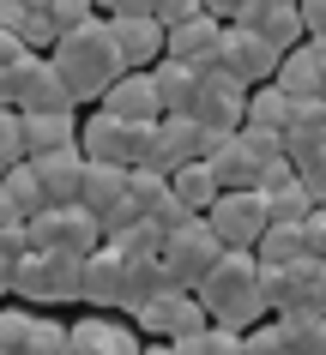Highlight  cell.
Here are the masks:
<instances>
[{
    "label": "cell",
    "instance_id": "1",
    "mask_svg": "<svg viewBox=\"0 0 326 355\" xmlns=\"http://www.w3.org/2000/svg\"><path fill=\"white\" fill-rule=\"evenodd\" d=\"M49 60L60 67V78H67L73 103H103V91L127 73V60H121V49H115V31H109V19H103V12H97V19H85L79 31H60L55 49H49Z\"/></svg>",
    "mask_w": 326,
    "mask_h": 355
},
{
    "label": "cell",
    "instance_id": "2",
    "mask_svg": "<svg viewBox=\"0 0 326 355\" xmlns=\"http://www.w3.org/2000/svg\"><path fill=\"white\" fill-rule=\"evenodd\" d=\"M254 277H260V259H254V247H224L211 271L193 283V295L206 301V313L218 325H236V331H248L254 319H266L260 295H254Z\"/></svg>",
    "mask_w": 326,
    "mask_h": 355
},
{
    "label": "cell",
    "instance_id": "3",
    "mask_svg": "<svg viewBox=\"0 0 326 355\" xmlns=\"http://www.w3.org/2000/svg\"><path fill=\"white\" fill-rule=\"evenodd\" d=\"M13 295L31 307H55V301H85V253H42L24 247L13 259Z\"/></svg>",
    "mask_w": 326,
    "mask_h": 355
},
{
    "label": "cell",
    "instance_id": "4",
    "mask_svg": "<svg viewBox=\"0 0 326 355\" xmlns=\"http://www.w3.org/2000/svg\"><path fill=\"white\" fill-rule=\"evenodd\" d=\"M79 150L91 163H121V168L157 163V121H121V114L97 109L79 121Z\"/></svg>",
    "mask_w": 326,
    "mask_h": 355
},
{
    "label": "cell",
    "instance_id": "5",
    "mask_svg": "<svg viewBox=\"0 0 326 355\" xmlns=\"http://www.w3.org/2000/svg\"><path fill=\"white\" fill-rule=\"evenodd\" d=\"M224 253V241H218V229L206 223V217H188L181 229H170L163 235V247H157V259H163V277L175 283V289H193V283L211 271V259Z\"/></svg>",
    "mask_w": 326,
    "mask_h": 355
},
{
    "label": "cell",
    "instance_id": "6",
    "mask_svg": "<svg viewBox=\"0 0 326 355\" xmlns=\"http://www.w3.org/2000/svg\"><path fill=\"white\" fill-rule=\"evenodd\" d=\"M199 217L218 229V241H224V247H254V241H260V229L272 223L266 193H260V187H224Z\"/></svg>",
    "mask_w": 326,
    "mask_h": 355
},
{
    "label": "cell",
    "instance_id": "7",
    "mask_svg": "<svg viewBox=\"0 0 326 355\" xmlns=\"http://www.w3.org/2000/svg\"><path fill=\"white\" fill-rule=\"evenodd\" d=\"M24 229H31V247H42V253H91V247H103V223L85 205H42Z\"/></svg>",
    "mask_w": 326,
    "mask_h": 355
},
{
    "label": "cell",
    "instance_id": "8",
    "mask_svg": "<svg viewBox=\"0 0 326 355\" xmlns=\"http://www.w3.org/2000/svg\"><path fill=\"white\" fill-rule=\"evenodd\" d=\"M278 49H272L260 31H248V24H224V37H218V55H211V67H224V73L236 78V85H272V73H278Z\"/></svg>",
    "mask_w": 326,
    "mask_h": 355
},
{
    "label": "cell",
    "instance_id": "9",
    "mask_svg": "<svg viewBox=\"0 0 326 355\" xmlns=\"http://www.w3.org/2000/svg\"><path fill=\"white\" fill-rule=\"evenodd\" d=\"M79 205L103 223V235H115L121 223H133V217H139L133 199H127V168H121V163H91V157H85V187H79Z\"/></svg>",
    "mask_w": 326,
    "mask_h": 355
},
{
    "label": "cell",
    "instance_id": "10",
    "mask_svg": "<svg viewBox=\"0 0 326 355\" xmlns=\"http://www.w3.org/2000/svg\"><path fill=\"white\" fill-rule=\"evenodd\" d=\"M133 325H139L145 337H157V343H175V337L211 325V313H206V301L193 295V289H175V283H170L163 295H152V301L133 313Z\"/></svg>",
    "mask_w": 326,
    "mask_h": 355
},
{
    "label": "cell",
    "instance_id": "11",
    "mask_svg": "<svg viewBox=\"0 0 326 355\" xmlns=\"http://www.w3.org/2000/svg\"><path fill=\"white\" fill-rule=\"evenodd\" d=\"M248 114V85H236L224 67H206L199 73V103H193V121L206 132H236Z\"/></svg>",
    "mask_w": 326,
    "mask_h": 355
},
{
    "label": "cell",
    "instance_id": "12",
    "mask_svg": "<svg viewBox=\"0 0 326 355\" xmlns=\"http://www.w3.org/2000/svg\"><path fill=\"white\" fill-rule=\"evenodd\" d=\"M139 331L115 313H85L67 325V355H139Z\"/></svg>",
    "mask_w": 326,
    "mask_h": 355
},
{
    "label": "cell",
    "instance_id": "13",
    "mask_svg": "<svg viewBox=\"0 0 326 355\" xmlns=\"http://www.w3.org/2000/svg\"><path fill=\"white\" fill-rule=\"evenodd\" d=\"M109 19V12H103ZM109 31H115V49L127 67H157L163 60V42H170V24L157 19V12H139V19H109Z\"/></svg>",
    "mask_w": 326,
    "mask_h": 355
},
{
    "label": "cell",
    "instance_id": "14",
    "mask_svg": "<svg viewBox=\"0 0 326 355\" xmlns=\"http://www.w3.org/2000/svg\"><path fill=\"white\" fill-rule=\"evenodd\" d=\"M31 163H37V181H42V199L49 205H79V187H85V150L79 145L42 150Z\"/></svg>",
    "mask_w": 326,
    "mask_h": 355
},
{
    "label": "cell",
    "instance_id": "15",
    "mask_svg": "<svg viewBox=\"0 0 326 355\" xmlns=\"http://www.w3.org/2000/svg\"><path fill=\"white\" fill-rule=\"evenodd\" d=\"M19 109L37 114V109H79L73 91H67V78L49 55H31V67L19 73Z\"/></svg>",
    "mask_w": 326,
    "mask_h": 355
},
{
    "label": "cell",
    "instance_id": "16",
    "mask_svg": "<svg viewBox=\"0 0 326 355\" xmlns=\"http://www.w3.org/2000/svg\"><path fill=\"white\" fill-rule=\"evenodd\" d=\"M103 109L121 114V121H157V114H163V103H157L152 67H127V73L103 91Z\"/></svg>",
    "mask_w": 326,
    "mask_h": 355
},
{
    "label": "cell",
    "instance_id": "17",
    "mask_svg": "<svg viewBox=\"0 0 326 355\" xmlns=\"http://www.w3.org/2000/svg\"><path fill=\"white\" fill-rule=\"evenodd\" d=\"M121 289H127V259L103 241L85 253V307H121Z\"/></svg>",
    "mask_w": 326,
    "mask_h": 355
},
{
    "label": "cell",
    "instance_id": "18",
    "mask_svg": "<svg viewBox=\"0 0 326 355\" xmlns=\"http://www.w3.org/2000/svg\"><path fill=\"white\" fill-rule=\"evenodd\" d=\"M218 37H224V19H211V12H193V19L170 24V42H163V55L188 60V67H211V55H218Z\"/></svg>",
    "mask_w": 326,
    "mask_h": 355
},
{
    "label": "cell",
    "instance_id": "19",
    "mask_svg": "<svg viewBox=\"0 0 326 355\" xmlns=\"http://www.w3.org/2000/svg\"><path fill=\"white\" fill-rule=\"evenodd\" d=\"M272 85L290 96V103H320L326 96V78H320V55L308 49V42H296L284 60H278V73H272Z\"/></svg>",
    "mask_w": 326,
    "mask_h": 355
},
{
    "label": "cell",
    "instance_id": "20",
    "mask_svg": "<svg viewBox=\"0 0 326 355\" xmlns=\"http://www.w3.org/2000/svg\"><path fill=\"white\" fill-rule=\"evenodd\" d=\"M199 73H206V67H188V60H175V55H163L152 67L163 114H193V103H199Z\"/></svg>",
    "mask_w": 326,
    "mask_h": 355
},
{
    "label": "cell",
    "instance_id": "21",
    "mask_svg": "<svg viewBox=\"0 0 326 355\" xmlns=\"http://www.w3.org/2000/svg\"><path fill=\"white\" fill-rule=\"evenodd\" d=\"M206 163H211V175H218V187H254V175H260V157H254V145L242 139V127L224 132V139L206 150Z\"/></svg>",
    "mask_w": 326,
    "mask_h": 355
},
{
    "label": "cell",
    "instance_id": "22",
    "mask_svg": "<svg viewBox=\"0 0 326 355\" xmlns=\"http://www.w3.org/2000/svg\"><path fill=\"white\" fill-rule=\"evenodd\" d=\"M24 145H31V157L60 150V145H79V114L73 109H37V114H24Z\"/></svg>",
    "mask_w": 326,
    "mask_h": 355
},
{
    "label": "cell",
    "instance_id": "23",
    "mask_svg": "<svg viewBox=\"0 0 326 355\" xmlns=\"http://www.w3.org/2000/svg\"><path fill=\"white\" fill-rule=\"evenodd\" d=\"M0 24H13L31 49H55V19H49V0H0Z\"/></svg>",
    "mask_w": 326,
    "mask_h": 355
},
{
    "label": "cell",
    "instance_id": "24",
    "mask_svg": "<svg viewBox=\"0 0 326 355\" xmlns=\"http://www.w3.org/2000/svg\"><path fill=\"white\" fill-rule=\"evenodd\" d=\"M199 157V121L193 114H157V168Z\"/></svg>",
    "mask_w": 326,
    "mask_h": 355
},
{
    "label": "cell",
    "instance_id": "25",
    "mask_svg": "<svg viewBox=\"0 0 326 355\" xmlns=\"http://www.w3.org/2000/svg\"><path fill=\"white\" fill-rule=\"evenodd\" d=\"M170 187H175V199H181V205L193 211V217H199V211L211 205V199H218V175H211V163L206 157H188V163H175L170 168Z\"/></svg>",
    "mask_w": 326,
    "mask_h": 355
},
{
    "label": "cell",
    "instance_id": "26",
    "mask_svg": "<svg viewBox=\"0 0 326 355\" xmlns=\"http://www.w3.org/2000/svg\"><path fill=\"white\" fill-rule=\"evenodd\" d=\"M302 253H308V223H266L260 241H254L260 265H296Z\"/></svg>",
    "mask_w": 326,
    "mask_h": 355
},
{
    "label": "cell",
    "instance_id": "27",
    "mask_svg": "<svg viewBox=\"0 0 326 355\" xmlns=\"http://www.w3.org/2000/svg\"><path fill=\"white\" fill-rule=\"evenodd\" d=\"M163 289H170V277H163V259H127V289H121V307H127V313H139V307H145V301L152 295H163Z\"/></svg>",
    "mask_w": 326,
    "mask_h": 355
},
{
    "label": "cell",
    "instance_id": "28",
    "mask_svg": "<svg viewBox=\"0 0 326 355\" xmlns=\"http://www.w3.org/2000/svg\"><path fill=\"white\" fill-rule=\"evenodd\" d=\"M284 319V343L290 355H326V313H308V307H290Z\"/></svg>",
    "mask_w": 326,
    "mask_h": 355
},
{
    "label": "cell",
    "instance_id": "29",
    "mask_svg": "<svg viewBox=\"0 0 326 355\" xmlns=\"http://www.w3.org/2000/svg\"><path fill=\"white\" fill-rule=\"evenodd\" d=\"M290 103L278 85H254L248 91V114H242V127H266V132H284V121H290Z\"/></svg>",
    "mask_w": 326,
    "mask_h": 355
},
{
    "label": "cell",
    "instance_id": "30",
    "mask_svg": "<svg viewBox=\"0 0 326 355\" xmlns=\"http://www.w3.org/2000/svg\"><path fill=\"white\" fill-rule=\"evenodd\" d=\"M0 193L13 199V205L24 211V217H37L49 199H42V181H37V163L24 157V163H6V175H0Z\"/></svg>",
    "mask_w": 326,
    "mask_h": 355
},
{
    "label": "cell",
    "instance_id": "31",
    "mask_svg": "<svg viewBox=\"0 0 326 355\" xmlns=\"http://www.w3.org/2000/svg\"><path fill=\"white\" fill-rule=\"evenodd\" d=\"M103 241L115 247L121 259H152L157 247H163V229H157L152 217H133V223H121L115 235H103Z\"/></svg>",
    "mask_w": 326,
    "mask_h": 355
},
{
    "label": "cell",
    "instance_id": "32",
    "mask_svg": "<svg viewBox=\"0 0 326 355\" xmlns=\"http://www.w3.org/2000/svg\"><path fill=\"white\" fill-rule=\"evenodd\" d=\"M266 211H272V223H308V211H314V199H308V187L290 175L284 187H272L266 193Z\"/></svg>",
    "mask_w": 326,
    "mask_h": 355
},
{
    "label": "cell",
    "instance_id": "33",
    "mask_svg": "<svg viewBox=\"0 0 326 355\" xmlns=\"http://www.w3.org/2000/svg\"><path fill=\"white\" fill-rule=\"evenodd\" d=\"M24 355H67V325L49 319V313H37V325L24 337Z\"/></svg>",
    "mask_w": 326,
    "mask_h": 355
},
{
    "label": "cell",
    "instance_id": "34",
    "mask_svg": "<svg viewBox=\"0 0 326 355\" xmlns=\"http://www.w3.org/2000/svg\"><path fill=\"white\" fill-rule=\"evenodd\" d=\"M37 325V307H0V349L24 355V337Z\"/></svg>",
    "mask_w": 326,
    "mask_h": 355
},
{
    "label": "cell",
    "instance_id": "35",
    "mask_svg": "<svg viewBox=\"0 0 326 355\" xmlns=\"http://www.w3.org/2000/svg\"><path fill=\"white\" fill-rule=\"evenodd\" d=\"M290 163H296V181L308 187V199L326 205V145L320 150H302V157H290Z\"/></svg>",
    "mask_w": 326,
    "mask_h": 355
},
{
    "label": "cell",
    "instance_id": "36",
    "mask_svg": "<svg viewBox=\"0 0 326 355\" xmlns=\"http://www.w3.org/2000/svg\"><path fill=\"white\" fill-rule=\"evenodd\" d=\"M49 19H55V37L79 31L85 19H97V0H49Z\"/></svg>",
    "mask_w": 326,
    "mask_h": 355
},
{
    "label": "cell",
    "instance_id": "37",
    "mask_svg": "<svg viewBox=\"0 0 326 355\" xmlns=\"http://www.w3.org/2000/svg\"><path fill=\"white\" fill-rule=\"evenodd\" d=\"M31 55H37V49H31L13 24H0V67H31Z\"/></svg>",
    "mask_w": 326,
    "mask_h": 355
},
{
    "label": "cell",
    "instance_id": "38",
    "mask_svg": "<svg viewBox=\"0 0 326 355\" xmlns=\"http://www.w3.org/2000/svg\"><path fill=\"white\" fill-rule=\"evenodd\" d=\"M152 12L163 24H181V19H193V12H206V0H152Z\"/></svg>",
    "mask_w": 326,
    "mask_h": 355
},
{
    "label": "cell",
    "instance_id": "39",
    "mask_svg": "<svg viewBox=\"0 0 326 355\" xmlns=\"http://www.w3.org/2000/svg\"><path fill=\"white\" fill-rule=\"evenodd\" d=\"M296 307H308V313H326V259H320V271L308 277V289H302V301Z\"/></svg>",
    "mask_w": 326,
    "mask_h": 355
},
{
    "label": "cell",
    "instance_id": "40",
    "mask_svg": "<svg viewBox=\"0 0 326 355\" xmlns=\"http://www.w3.org/2000/svg\"><path fill=\"white\" fill-rule=\"evenodd\" d=\"M296 19H302L308 37H320L326 31V0H296Z\"/></svg>",
    "mask_w": 326,
    "mask_h": 355
},
{
    "label": "cell",
    "instance_id": "41",
    "mask_svg": "<svg viewBox=\"0 0 326 355\" xmlns=\"http://www.w3.org/2000/svg\"><path fill=\"white\" fill-rule=\"evenodd\" d=\"M308 253H314V259H326V205L308 211Z\"/></svg>",
    "mask_w": 326,
    "mask_h": 355
},
{
    "label": "cell",
    "instance_id": "42",
    "mask_svg": "<svg viewBox=\"0 0 326 355\" xmlns=\"http://www.w3.org/2000/svg\"><path fill=\"white\" fill-rule=\"evenodd\" d=\"M170 349H175V355H206V325H199V331H188V337H175Z\"/></svg>",
    "mask_w": 326,
    "mask_h": 355
},
{
    "label": "cell",
    "instance_id": "43",
    "mask_svg": "<svg viewBox=\"0 0 326 355\" xmlns=\"http://www.w3.org/2000/svg\"><path fill=\"white\" fill-rule=\"evenodd\" d=\"M139 12H152V0H115L109 6V19H139Z\"/></svg>",
    "mask_w": 326,
    "mask_h": 355
},
{
    "label": "cell",
    "instance_id": "44",
    "mask_svg": "<svg viewBox=\"0 0 326 355\" xmlns=\"http://www.w3.org/2000/svg\"><path fill=\"white\" fill-rule=\"evenodd\" d=\"M13 223H31V217H24V211L13 205V199H6V193H0V229H13Z\"/></svg>",
    "mask_w": 326,
    "mask_h": 355
},
{
    "label": "cell",
    "instance_id": "45",
    "mask_svg": "<svg viewBox=\"0 0 326 355\" xmlns=\"http://www.w3.org/2000/svg\"><path fill=\"white\" fill-rule=\"evenodd\" d=\"M236 6H242V0H206V12H211V19H224V24H230Z\"/></svg>",
    "mask_w": 326,
    "mask_h": 355
},
{
    "label": "cell",
    "instance_id": "46",
    "mask_svg": "<svg viewBox=\"0 0 326 355\" xmlns=\"http://www.w3.org/2000/svg\"><path fill=\"white\" fill-rule=\"evenodd\" d=\"M308 49H314V55L326 60V31H320V37H308Z\"/></svg>",
    "mask_w": 326,
    "mask_h": 355
},
{
    "label": "cell",
    "instance_id": "47",
    "mask_svg": "<svg viewBox=\"0 0 326 355\" xmlns=\"http://www.w3.org/2000/svg\"><path fill=\"white\" fill-rule=\"evenodd\" d=\"M139 355H175V349H170V343H152V349H139Z\"/></svg>",
    "mask_w": 326,
    "mask_h": 355
},
{
    "label": "cell",
    "instance_id": "48",
    "mask_svg": "<svg viewBox=\"0 0 326 355\" xmlns=\"http://www.w3.org/2000/svg\"><path fill=\"white\" fill-rule=\"evenodd\" d=\"M320 139H326V96H320Z\"/></svg>",
    "mask_w": 326,
    "mask_h": 355
},
{
    "label": "cell",
    "instance_id": "49",
    "mask_svg": "<svg viewBox=\"0 0 326 355\" xmlns=\"http://www.w3.org/2000/svg\"><path fill=\"white\" fill-rule=\"evenodd\" d=\"M109 6H115V0H97V12H109Z\"/></svg>",
    "mask_w": 326,
    "mask_h": 355
},
{
    "label": "cell",
    "instance_id": "50",
    "mask_svg": "<svg viewBox=\"0 0 326 355\" xmlns=\"http://www.w3.org/2000/svg\"><path fill=\"white\" fill-rule=\"evenodd\" d=\"M272 6H296V0H272Z\"/></svg>",
    "mask_w": 326,
    "mask_h": 355
},
{
    "label": "cell",
    "instance_id": "51",
    "mask_svg": "<svg viewBox=\"0 0 326 355\" xmlns=\"http://www.w3.org/2000/svg\"><path fill=\"white\" fill-rule=\"evenodd\" d=\"M0 175H6V163H0Z\"/></svg>",
    "mask_w": 326,
    "mask_h": 355
},
{
    "label": "cell",
    "instance_id": "52",
    "mask_svg": "<svg viewBox=\"0 0 326 355\" xmlns=\"http://www.w3.org/2000/svg\"><path fill=\"white\" fill-rule=\"evenodd\" d=\"M0 355H13V349H0Z\"/></svg>",
    "mask_w": 326,
    "mask_h": 355
}]
</instances>
